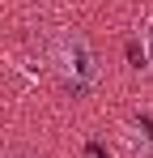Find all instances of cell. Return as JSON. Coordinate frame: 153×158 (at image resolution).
<instances>
[{"instance_id": "obj_1", "label": "cell", "mask_w": 153, "mask_h": 158, "mask_svg": "<svg viewBox=\"0 0 153 158\" xmlns=\"http://www.w3.org/2000/svg\"><path fill=\"white\" fill-rule=\"evenodd\" d=\"M51 64H55V73L64 77V85L73 90V94H85L94 77H98V60H94V47H89V39L81 34V30H60L55 39H51Z\"/></svg>"}, {"instance_id": "obj_2", "label": "cell", "mask_w": 153, "mask_h": 158, "mask_svg": "<svg viewBox=\"0 0 153 158\" xmlns=\"http://www.w3.org/2000/svg\"><path fill=\"white\" fill-rule=\"evenodd\" d=\"M145 56H149V64H153V26L145 30Z\"/></svg>"}, {"instance_id": "obj_3", "label": "cell", "mask_w": 153, "mask_h": 158, "mask_svg": "<svg viewBox=\"0 0 153 158\" xmlns=\"http://www.w3.org/2000/svg\"><path fill=\"white\" fill-rule=\"evenodd\" d=\"M9 158H30V154H9Z\"/></svg>"}]
</instances>
